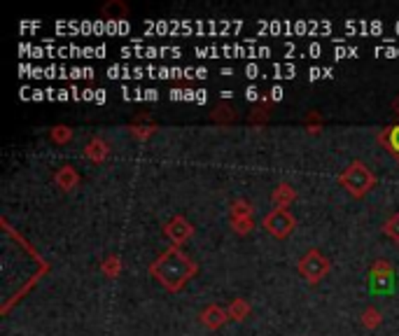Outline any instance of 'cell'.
Masks as SVG:
<instances>
[{
	"instance_id": "3",
	"label": "cell",
	"mask_w": 399,
	"mask_h": 336,
	"mask_svg": "<svg viewBox=\"0 0 399 336\" xmlns=\"http://www.w3.org/2000/svg\"><path fill=\"white\" fill-rule=\"evenodd\" d=\"M266 226L274 233H278V236H285V233L290 231L292 220H290V215H287V213H280V210H276V213L266 220Z\"/></svg>"
},
{
	"instance_id": "4",
	"label": "cell",
	"mask_w": 399,
	"mask_h": 336,
	"mask_svg": "<svg viewBox=\"0 0 399 336\" xmlns=\"http://www.w3.org/2000/svg\"><path fill=\"white\" fill-rule=\"evenodd\" d=\"M187 233H190V226H187L182 220H175V222L171 224V236H173L177 243H180V241L187 236Z\"/></svg>"
},
{
	"instance_id": "6",
	"label": "cell",
	"mask_w": 399,
	"mask_h": 336,
	"mask_svg": "<svg viewBox=\"0 0 399 336\" xmlns=\"http://www.w3.org/2000/svg\"><path fill=\"white\" fill-rule=\"evenodd\" d=\"M271 94H274V98H280V96H283V89H280V87H276L274 91H271Z\"/></svg>"
},
{
	"instance_id": "5",
	"label": "cell",
	"mask_w": 399,
	"mask_h": 336,
	"mask_svg": "<svg viewBox=\"0 0 399 336\" xmlns=\"http://www.w3.org/2000/svg\"><path fill=\"white\" fill-rule=\"evenodd\" d=\"M393 142H395V147L399 149V129H397V131L393 133Z\"/></svg>"
},
{
	"instance_id": "2",
	"label": "cell",
	"mask_w": 399,
	"mask_h": 336,
	"mask_svg": "<svg viewBox=\"0 0 399 336\" xmlns=\"http://www.w3.org/2000/svg\"><path fill=\"white\" fill-rule=\"evenodd\" d=\"M343 182H346L353 191H358V194H362V191L371 184V173H369L362 164H353V166L343 173Z\"/></svg>"
},
{
	"instance_id": "1",
	"label": "cell",
	"mask_w": 399,
	"mask_h": 336,
	"mask_svg": "<svg viewBox=\"0 0 399 336\" xmlns=\"http://www.w3.org/2000/svg\"><path fill=\"white\" fill-rule=\"evenodd\" d=\"M192 271V264L180 250H168L159 262L152 266V273L161 278V283L168 288H177Z\"/></svg>"
},
{
	"instance_id": "7",
	"label": "cell",
	"mask_w": 399,
	"mask_h": 336,
	"mask_svg": "<svg viewBox=\"0 0 399 336\" xmlns=\"http://www.w3.org/2000/svg\"><path fill=\"white\" fill-rule=\"evenodd\" d=\"M248 98H257V89L250 87V89H248Z\"/></svg>"
}]
</instances>
